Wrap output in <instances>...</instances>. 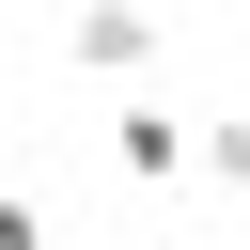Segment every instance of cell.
I'll list each match as a JSON object with an SVG mask.
<instances>
[{
    "mask_svg": "<svg viewBox=\"0 0 250 250\" xmlns=\"http://www.w3.org/2000/svg\"><path fill=\"white\" fill-rule=\"evenodd\" d=\"M109 172H125V188H172V172H188V109L125 94V125H109Z\"/></svg>",
    "mask_w": 250,
    "mask_h": 250,
    "instance_id": "1",
    "label": "cell"
},
{
    "mask_svg": "<svg viewBox=\"0 0 250 250\" xmlns=\"http://www.w3.org/2000/svg\"><path fill=\"white\" fill-rule=\"evenodd\" d=\"M188 156H203V172H219V188H250V125H203V141H188Z\"/></svg>",
    "mask_w": 250,
    "mask_h": 250,
    "instance_id": "3",
    "label": "cell"
},
{
    "mask_svg": "<svg viewBox=\"0 0 250 250\" xmlns=\"http://www.w3.org/2000/svg\"><path fill=\"white\" fill-rule=\"evenodd\" d=\"M62 47H78L94 78H141V62H156V16H141V0H78V31H62Z\"/></svg>",
    "mask_w": 250,
    "mask_h": 250,
    "instance_id": "2",
    "label": "cell"
},
{
    "mask_svg": "<svg viewBox=\"0 0 250 250\" xmlns=\"http://www.w3.org/2000/svg\"><path fill=\"white\" fill-rule=\"evenodd\" d=\"M0 250H47V203L31 188H0Z\"/></svg>",
    "mask_w": 250,
    "mask_h": 250,
    "instance_id": "4",
    "label": "cell"
}]
</instances>
